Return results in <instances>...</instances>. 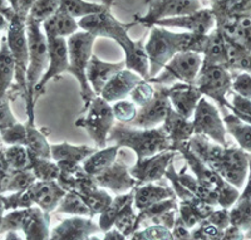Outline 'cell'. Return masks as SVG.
Segmentation results:
<instances>
[{
    "label": "cell",
    "instance_id": "cell-10",
    "mask_svg": "<svg viewBox=\"0 0 251 240\" xmlns=\"http://www.w3.org/2000/svg\"><path fill=\"white\" fill-rule=\"evenodd\" d=\"M194 84L202 96L214 100L223 111L230 108V105L226 101V95L231 89L232 75L225 66H201Z\"/></svg>",
    "mask_w": 251,
    "mask_h": 240
},
{
    "label": "cell",
    "instance_id": "cell-2",
    "mask_svg": "<svg viewBox=\"0 0 251 240\" xmlns=\"http://www.w3.org/2000/svg\"><path fill=\"white\" fill-rule=\"evenodd\" d=\"M187 143L197 158L224 180L235 187L243 185L249 167V158L244 150L221 146L203 134L197 133L192 134Z\"/></svg>",
    "mask_w": 251,
    "mask_h": 240
},
{
    "label": "cell",
    "instance_id": "cell-5",
    "mask_svg": "<svg viewBox=\"0 0 251 240\" xmlns=\"http://www.w3.org/2000/svg\"><path fill=\"white\" fill-rule=\"evenodd\" d=\"M113 142L120 147H128L137 155V160H142L161 151L171 150L169 136L162 126L153 129H140L121 122H114L107 138V143Z\"/></svg>",
    "mask_w": 251,
    "mask_h": 240
},
{
    "label": "cell",
    "instance_id": "cell-29",
    "mask_svg": "<svg viewBox=\"0 0 251 240\" xmlns=\"http://www.w3.org/2000/svg\"><path fill=\"white\" fill-rule=\"evenodd\" d=\"M202 54V66H212V64L226 66V62H227L226 43L223 34L217 28L212 29L207 34V40H206Z\"/></svg>",
    "mask_w": 251,
    "mask_h": 240
},
{
    "label": "cell",
    "instance_id": "cell-3",
    "mask_svg": "<svg viewBox=\"0 0 251 240\" xmlns=\"http://www.w3.org/2000/svg\"><path fill=\"white\" fill-rule=\"evenodd\" d=\"M207 35L194 33H174L163 27H151L149 40L145 51L149 58L150 78L154 77L166 66V63L180 52H195L202 54Z\"/></svg>",
    "mask_w": 251,
    "mask_h": 240
},
{
    "label": "cell",
    "instance_id": "cell-40",
    "mask_svg": "<svg viewBox=\"0 0 251 240\" xmlns=\"http://www.w3.org/2000/svg\"><path fill=\"white\" fill-rule=\"evenodd\" d=\"M79 196L82 197V200L84 201V204L88 208L91 216L104 212L112 201L111 195L103 189H96L93 191L88 192V194L79 195Z\"/></svg>",
    "mask_w": 251,
    "mask_h": 240
},
{
    "label": "cell",
    "instance_id": "cell-9",
    "mask_svg": "<svg viewBox=\"0 0 251 240\" xmlns=\"http://www.w3.org/2000/svg\"><path fill=\"white\" fill-rule=\"evenodd\" d=\"M202 66V57L195 52H180L166 63L161 72L154 77L149 78L152 84L172 86L176 80L194 84L196 76Z\"/></svg>",
    "mask_w": 251,
    "mask_h": 240
},
{
    "label": "cell",
    "instance_id": "cell-34",
    "mask_svg": "<svg viewBox=\"0 0 251 240\" xmlns=\"http://www.w3.org/2000/svg\"><path fill=\"white\" fill-rule=\"evenodd\" d=\"M26 129V150L31 154L44 159L50 158V145L48 143L47 136L37 129L35 123H25Z\"/></svg>",
    "mask_w": 251,
    "mask_h": 240
},
{
    "label": "cell",
    "instance_id": "cell-13",
    "mask_svg": "<svg viewBox=\"0 0 251 240\" xmlns=\"http://www.w3.org/2000/svg\"><path fill=\"white\" fill-rule=\"evenodd\" d=\"M48 43V68L44 72L39 83L35 87V100L46 92V87L50 80H57L68 71L69 58L66 38H47Z\"/></svg>",
    "mask_w": 251,
    "mask_h": 240
},
{
    "label": "cell",
    "instance_id": "cell-23",
    "mask_svg": "<svg viewBox=\"0 0 251 240\" xmlns=\"http://www.w3.org/2000/svg\"><path fill=\"white\" fill-rule=\"evenodd\" d=\"M28 194L31 203L37 204L43 212H53L58 205L66 191L59 186L57 181H39L37 180L29 187Z\"/></svg>",
    "mask_w": 251,
    "mask_h": 240
},
{
    "label": "cell",
    "instance_id": "cell-24",
    "mask_svg": "<svg viewBox=\"0 0 251 240\" xmlns=\"http://www.w3.org/2000/svg\"><path fill=\"white\" fill-rule=\"evenodd\" d=\"M162 129L169 136L171 142V150L175 151L177 146L186 142L194 134V125L192 121L185 118L180 113H177L172 107H170L165 120L162 122Z\"/></svg>",
    "mask_w": 251,
    "mask_h": 240
},
{
    "label": "cell",
    "instance_id": "cell-60",
    "mask_svg": "<svg viewBox=\"0 0 251 240\" xmlns=\"http://www.w3.org/2000/svg\"><path fill=\"white\" fill-rule=\"evenodd\" d=\"M84 240H100V239H98V238H96V237H87Z\"/></svg>",
    "mask_w": 251,
    "mask_h": 240
},
{
    "label": "cell",
    "instance_id": "cell-1",
    "mask_svg": "<svg viewBox=\"0 0 251 240\" xmlns=\"http://www.w3.org/2000/svg\"><path fill=\"white\" fill-rule=\"evenodd\" d=\"M106 4L102 12L87 15L78 20V27L84 32L91 33L94 37L111 38L116 40L126 54V68L136 72L143 80H149V58L145 51V38L134 42L129 38V29L137 26L136 20L131 23H122L112 14L114 0H103Z\"/></svg>",
    "mask_w": 251,
    "mask_h": 240
},
{
    "label": "cell",
    "instance_id": "cell-37",
    "mask_svg": "<svg viewBox=\"0 0 251 240\" xmlns=\"http://www.w3.org/2000/svg\"><path fill=\"white\" fill-rule=\"evenodd\" d=\"M133 191H128L126 194L118 195L116 199H112L111 204L108 205V208L104 210L103 213H100V228L104 232H108L109 229L113 226L114 219L117 216L118 212H120L122 206L125 205L127 201L133 197Z\"/></svg>",
    "mask_w": 251,
    "mask_h": 240
},
{
    "label": "cell",
    "instance_id": "cell-47",
    "mask_svg": "<svg viewBox=\"0 0 251 240\" xmlns=\"http://www.w3.org/2000/svg\"><path fill=\"white\" fill-rule=\"evenodd\" d=\"M230 223L235 226H246L251 223V200L243 199L230 213Z\"/></svg>",
    "mask_w": 251,
    "mask_h": 240
},
{
    "label": "cell",
    "instance_id": "cell-53",
    "mask_svg": "<svg viewBox=\"0 0 251 240\" xmlns=\"http://www.w3.org/2000/svg\"><path fill=\"white\" fill-rule=\"evenodd\" d=\"M243 235L240 233L239 228L235 225H232L231 228L226 229V232L223 234L221 240H241Z\"/></svg>",
    "mask_w": 251,
    "mask_h": 240
},
{
    "label": "cell",
    "instance_id": "cell-32",
    "mask_svg": "<svg viewBox=\"0 0 251 240\" xmlns=\"http://www.w3.org/2000/svg\"><path fill=\"white\" fill-rule=\"evenodd\" d=\"M226 131L232 134V137L237 141L240 149L244 151L251 152V125L244 122L234 114H228L224 118Z\"/></svg>",
    "mask_w": 251,
    "mask_h": 240
},
{
    "label": "cell",
    "instance_id": "cell-36",
    "mask_svg": "<svg viewBox=\"0 0 251 240\" xmlns=\"http://www.w3.org/2000/svg\"><path fill=\"white\" fill-rule=\"evenodd\" d=\"M106 4H96L84 0H60L59 9L73 18H83L102 12Z\"/></svg>",
    "mask_w": 251,
    "mask_h": 240
},
{
    "label": "cell",
    "instance_id": "cell-48",
    "mask_svg": "<svg viewBox=\"0 0 251 240\" xmlns=\"http://www.w3.org/2000/svg\"><path fill=\"white\" fill-rule=\"evenodd\" d=\"M235 93L244 98L251 100V75L237 73L232 76V86Z\"/></svg>",
    "mask_w": 251,
    "mask_h": 240
},
{
    "label": "cell",
    "instance_id": "cell-27",
    "mask_svg": "<svg viewBox=\"0 0 251 240\" xmlns=\"http://www.w3.org/2000/svg\"><path fill=\"white\" fill-rule=\"evenodd\" d=\"M133 204L140 210L152 205V204L158 203V201L176 197L172 187L156 185L153 183L143 184L142 186H136L133 190Z\"/></svg>",
    "mask_w": 251,
    "mask_h": 240
},
{
    "label": "cell",
    "instance_id": "cell-61",
    "mask_svg": "<svg viewBox=\"0 0 251 240\" xmlns=\"http://www.w3.org/2000/svg\"><path fill=\"white\" fill-rule=\"evenodd\" d=\"M1 143H3V141H1V136H0V146H1Z\"/></svg>",
    "mask_w": 251,
    "mask_h": 240
},
{
    "label": "cell",
    "instance_id": "cell-63",
    "mask_svg": "<svg viewBox=\"0 0 251 240\" xmlns=\"http://www.w3.org/2000/svg\"><path fill=\"white\" fill-rule=\"evenodd\" d=\"M0 40H1V38H0Z\"/></svg>",
    "mask_w": 251,
    "mask_h": 240
},
{
    "label": "cell",
    "instance_id": "cell-12",
    "mask_svg": "<svg viewBox=\"0 0 251 240\" xmlns=\"http://www.w3.org/2000/svg\"><path fill=\"white\" fill-rule=\"evenodd\" d=\"M194 133L203 134L214 142L221 146H227L226 143V127L224 121L220 117L219 111L210 101L205 97L201 98L197 103L194 112Z\"/></svg>",
    "mask_w": 251,
    "mask_h": 240
},
{
    "label": "cell",
    "instance_id": "cell-7",
    "mask_svg": "<svg viewBox=\"0 0 251 240\" xmlns=\"http://www.w3.org/2000/svg\"><path fill=\"white\" fill-rule=\"evenodd\" d=\"M25 20L20 18L15 13L9 20L8 35L6 42L15 63V84L10 88L12 92H8V96H20L24 100L26 98V69H28V39H26Z\"/></svg>",
    "mask_w": 251,
    "mask_h": 240
},
{
    "label": "cell",
    "instance_id": "cell-41",
    "mask_svg": "<svg viewBox=\"0 0 251 240\" xmlns=\"http://www.w3.org/2000/svg\"><path fill=\"white\" fill-rule=\"evenodd\" d=\"M57 208L59 213H67V214L75 215H91L88 208L84 204V201L82 200V197L72 191L66 192V195L63 196Z\"/></svg>",
    "mask_w": 251,
    "mask_h": 240
},
{
    "label": "cell",
    "instance_id": "cell-33",
    "mask_svg": "<svg viewBox=\"0 0 251 240\" xmlns=\"http://www.w3.org/2000/svg\"><path fill=\"white\" fill-rule=\"evenodd\" d=\"M30 171L39 181H57L60 170L51 159H44L28 151Z\"/></svg>",
    "mask_w": 251,
    "mask_h": 240
},
{
    "label": "cell",
    "instance_id": "cell-19",
    "mask_svg": "<svg viewBox=\"0 0 251 240\" xmlns=\"http://www.w3.org/2000/svg\"><path fill=\"white\" fill-rule=\"evenodd\" d=\"M167 97L172 108L177 113L190 120L194 116L197 103L203 96L195 84L176 82L172 86L167 87Z\"/></svg>",
    "mask_w": 251,
    "mask_h": 240
},
{
    "label": "cell",
    "instance_id": "cell-39",
    "mask_svg": "<svg viewBox=\"0 0 251 240\" xmlns=\"http://www.w3.org/2000/svg\"><path fill=\"white\" fill-rule=\"evenodd\" d=\"M4 155L8 161V165L13 171L18 170H30L28 150L25 146L12 145L4 149Z\"/></svg>",
    "mask_w": 251,
    "mask_h": 240
},
{
    "label": "cell",
    "instance_id": "cell-56",
    "mask_svg": "<svg viewBox=\"0 0 251 240\" xmlns=\"http://www.w3.org/2000/svg\"><path fill=\"white\" fill-rule=\"evenodd\" d=\"M5 203H4V196L0 194V224H1V220H3V214L5 212Z\"/></svg>",
    "mask_w": 251,
    "mask_h": 240
},
{
    "label": "cell",
    "instance_id": "cell-58",
    "mask_svg": "<svg viewBox=\"0 0 251 240\" xmlns=\"http://www.w3.org/2000/svg\"><path fill=\"white\" fill-rule=\"evenodd\" d=\"M132 240H147V239L143 237L142 232H137V233H134V234L132 235Z\"/></svg>",
    "mask_w": 251,
    "mask_h": 240
},
{
    "label": "cell",
    "instance_id": "cell-46",
    "mask_svg": "<svg viewBox=\"0 0 251 240\" xmlns=\"http://www.w3.org/2000/svg\"><path fill=\"white\" fill-rule=\"evenodd\" d=\"M154 96V86L149 80H142L141 82H138L136 86L133 87V89L129 93V97L133 103H136V106L142 107L145 106L146 103L150 102V101L153 98Z\"/></svg>",
    "mask_w": 251,
    "mask_h": 240
},
{
    "label": "cell",
    "instance_id": "cell-14",
    "mask_svg": "<svg viewBox=\"0 0 251 240\" xmlns=\"http://www.w3.org/2000/svg\"><path fill=\"white\" fill-rule=\"evenodd\" d=\"M154 96L145 106L138 107L137 116L129 123V126L140 129H153L162 125L167 111L171 107L167 97V87L162 84H153Z\"/></svg>",
    "mask_w": 251,
    "mask_h": 240
},
{
    "label": "cell",
    "instance_id": "cell-38",
    "mask_svg": "<svg viewBox=\"0 0 251 240\" xmlns=\"http://www.w3.org/2000/svg\"><path fill=\"white\" fill-rule=\"evenodd\" d=\"M136 214L133 212V197H131L125 205L122 206L120 212H118L117 216L114 219V224L117 230L122 233L125 237L132 234L136 229Z\"/></svg>",
    "mask_w": 251,
    "mask_h": 240
},
{
    "label": "cell",
    "instance_id": "cell-22",
    "mask_svg": "<svg viewBox=\"0 0 251 240\" xmlns=\"http://www.w3.org/2000/svg\"><path fill=\"white\" fill-rule=\"evenodd\" d=\"M123 68H126L125 60H122V62H116V63H111V62L100 60L97 55L92 54V57L89 58L88 66H87L86 69V76L92 91L94 92V95L100 96L102 89L106 86V83L108 82L118 71H121V69Z\"/></svg>",
    "mask_w": 251,
    "mask_h": 240
},
{
    "label": "cell",
    "instance_id": "cell-31",
    "mask_svg": "<svg viewBox=\"0 0 251 240\" xmlns=\"http://www.w3.org/2000/svg\"><path fill=\"white\" fill-rule=\"evenodd\" d=\"M15 75V63L12 52L9 49L6 37L0 40V97L8 95L13 86Z\"/></svg>",
    "mask_w": 251,
    "mask_h": 240
},
{
    "label": "cell",
    "instance_id": "cell-54",
    "mask_svg": "<svg viewBox=\"0 0 251 240\" xmlns=\"http://www.w3.org/2000/svg\"><path fill=\"white\" fill-rule=\"evenodd\" d=\"M104 240H126V237L122 234V233L116 232V230H112V232H109L108 230Z\"/></svg>",
    "mask_w": 251,
    "mask_h": 240
},
{
    "label": "cell",
    "instance_id": "cell-28",
    "mask_svg": "<svg viewBox=\"0 0 251 240\" xmlns=\"http://www.w3.org/2000/svg\"><path fill=\"white\" fill-rule=\"evenodd\" d=\"M42 29L47 38H66L78 32V22L63 10H57L42 23Z\"/></svg>",
    "mask_w": 251,
    "mask_h": 240
},
{
    "label": "cell",
    "instance_id": "cell-35",
    "mask_svg": "<svg viewBox=\"0 0 251 240\" xmlns=\"http://www.w3.org/2000/svg\"><path fill=\"white\" fill-rule=\"evenodd\" d=\"M177 179L185 186L186 189L190 190L200 200L205 201V203L210 204V205H214V204L217 203V192L206 187L203 184H201L200 181L197 180L196 177H192L190 175L185 174L182 170V172H177Z\"/></svg>",
    "mask_w": 251,
    "mask_h": 240
},
{
    "label": "cell",
    "instance_id": "cell-42",
    "mask_svg": "<svg viewBox=\"0 0 251 240\" xmlns=\"http://www.w3.org/2000/svg\"><path fill=\"white\" fill-rule=\"evenodd\" d=\"M59 5L60 0H35L28 17L42 24L44 20L51 17L57 10H59Z\"/></svg>",
    "mask_w": 251,
    "mask_h": 240
},
{
    "label": "cell",
    "instance_id": "cell-26",
    "mask_svg": "<svg viewBox=\"0 0 251 240\" xmlns=\"http://www.w3.org/2000/svg\"><path fill=\"white\" fill-rule=\"evenodd\" d=\"M48 213L40 208H26L20 230L26 235V240H48Z\"/></svg>",
    "mask_w": 251,
    "mask_h": 240
},
{
    "label": "cell",
    "instance_id": "cell-30",
    "mask_svg": "<svg viewBox=\"0 0 251 240\" xmlns=\"http://www.w3.org/2000/svg\"><path fill=\"white\" fill-rule=\"evenodd\" d=\"M120 149V146L113 145L108 146V147L106 146L104 149L94 151L89 158H87L86 160L83 161L82 167L89 175L96 176V175L100 174L102 171L108 169L109 166L116 161Z\"/></svg>",
    "mask_w": 251,
    "mask_h": 240
},
{
    "label": "cell",
    "instance_id": "cell-8",
    "mask_svg": "<svg viewBox=\"0 0 251 240\" xmlns=\"http://www.w3.org/2000/svg\"><path fill=\"white\" fill-rule=\"evenodd\" d=\"M114 122L111 105L100 96H96L87 108L86 116L75 121V126L86 130L98 149H104Z\"/></svg>",
    "mask_w": 251,
    "mask_h": 240
},
{
    "label": "cell",
    "instance_id": "cell-43",
    "mask_svg": "<svg viewBox=\"0 0 251 240\" xmlns=\"http://www.w3.org/2000/svg\"><path fill=\"white\" fill-rule=\"evenodd\" d=\"M37 181L34 174L30 170H18L13 171L9 179L6 191H26Z\"/></svg>",
    "mask_w": 251,
    "mask_h": 240
},
{
    "label": "cell",
    "instance_id": "cell-52",
    "mask_svg": "<svg viewBox=\"0 0 251 240\" xmlns=\"http://www.w3.org/2000/svg\"><path fill=\"white\" fill-rule=\"evenodd\" d=\"M34 3L35 0H18L15 13H17L20 18L26 19L29 15V12H30L31 6L34 5Z\"/></svg>",
    "mask_w": 251,
    "mask_h": 240
},
{
    "label": "cell",
    "instance_id": "cell-15",
    "mask_svg": "<svg viewBox=\"0 0 251 240\" xmlns=\"http://www.w3.org/2000/svg\"><path fill=\"white\" fill-rule=\"evenodd\" d=\"M176 154V151L166 150L142 160H137L136 165L129 167V174L133 179H136L138 185L162 180L169 165L174 162Z\"/></svg>",
    "mask_w": 251,
    "mask_h": 240
},
{
    "label": "cell",
    "instance_id": "cell-57",
    "mask_svg": "<svg viewBox=\"0 0 251 240\" xmlns=\"http://www.w3.org/2000/svg\"><path fill=\"white\" fill-rule=\"evenodd\" d=\"M5 240H22V238H20L15 232H8Z\"/></svg>",
    "mask_w": 251,
    "mask_h": 240
},
{
    "label": "cell",
    "instance_id": "cell-6",
    "mask_svg": "<svg viewBox=\"0 0 251 240\" xmlns=\"http://www.w3.org/2000/svg\"><path fill=\"white\" fill-rule=\"evenodd\" d=\"M96 37L88 32H75L69 35L67 39L68 46L69 67L68 73H71L79 83L80 97L83 101L82 112H86L92 100L96 97L94 92L89 86L86 76V69L88 66L89 58L93 54V44Z\"/></svg>",
    "mask_w": 251,
    "mask_h": 240
},
{
    "label": "cell",
    "instance_id": "cell-25",
    "mask_svg": "<svg viewBox=\"0 0 251 240\" xmlns=\"http://www.w3.org/2000/svg\"><path fill=\"white\" fill-rule=\"evenodd\" d=\"M97 230L98 226L89 219L78 216L72 217L55 228L49 240H84Z\"/></svg>",
    "mask_w": 251,
    "mask_h": 240
},
{
    "label": "cell",
    "instance_id": "cell-4",
    "mask_svg": "<svg viewBox=\"0 0 251 240\" xmlns=\"http://www.w3.org/2000/svg\"><path fill=\"white\" fill-rule=\"evenodd\" d=\"M28 39V69H26L25 109L28 123H35V87L46 72L48 64V43L42 30V24L31 19L25 20Z\"/></svg>",
    "mask_w": 251,
    "mask_h": 240
},
{
    "label": "cell",
    "instance_id": "cell-55",
    "mask_svg": "<svg viewBox=\"0 0 251 240\" xmlns=\"http://www.w3.org/2000/svg\"><path fill=\"white\" fill-rule=\"evenodd\" d=\"M8 27H9L8 19H6V18L0 13V32H1V30H8Z\"/></svg>",
    "mask_w": 251,
    "mask_h": 240
},
{
    "label": "cell",
    "instance_id": "cell-62",
    "mask_svg": "<svg viewBox=\"0 0 251 240\" xmlns=\"http://www.w3.org/2000/svg\"><path fill=\"white\" fill-rule=\"evenodd\" d=\"M210 1H211V4H214L215 1H216V0H210Z\"/></svg>",
    "mask_w": 251,
    "mask_h": 240
},
{
    "label": "cell",
    "instance_id": "cell-21",
    "mask_svg": "<svg viewBox=\"0 0 251 240\" xmlns=\"http://www.w3.org/2000/svg\"><path fill=\"white\" fill-rule=\"evenodd\" d=\"M142 80L143 78L138 76L136 72L128 68H123L106 83L100 96L108 103L126 100L133 87Z\"/></svg>",
    "mask_w": 251,
    "mask_h": 240
},
{
    "label": "cell",
    "instance_id": "cell-17",
    "mask_svg": "<svg viewBox=\"0 0 251 240\" xmlns=\"http://www.w3.org/2000/svg\"><path fill=\"white\" fill-rule=\"evenodd\" d=\"M98 187L109 189L114 194L122 195L138 186L136 179L129 174V167L122 160L114 161L108 169L94 176Z\"/></svg>",
    "mask_w": 251,
    "mask_h": 240
},
{
    "label": "cell",
    "instance_id": "cell-16",
    "mask_svg": "<svg viewBox=\"0 0 251 240\" xmlns=\"http://www.w3.org/2000/svg\"><path fill=\"white\" fill-rule=\"evenodd\" d=\"M215 17L211 9H202L181 17L165 18L158 20L154 26L163 27V28H182L188 33H194L199 35H207L214 29Z\"/></svg>",
    "mask_w": 251,
    "mask_h": 240
},
{
    "label": "cell",
    "instance_id": "cell-49",
    "mask_svg": "<svg viewBox=\"0 0 251 240\" xmlns=\"http://www.w3.org/2000/svg\"><path fill=\"white\" fill-rule=\"evenodd\" d=\"M18 122L15 116L10 109V98L9 96L0 97V131L6 127H10Z\"/></svg>",
    "mask_w": 251,
    "mask_h": 240
},
{
    "label": "cell",
    "instance_id": "cell-18",
    "mask_svg": "<svg viewBox=\"0 0 251 240\" xmlns=\"http://www.w3.org/2000/svg\"><path fill=\"white\" fill-rule=\"evenodd\" d=\"M96 151L94 147L82 145L75 146L68 142L50 145V158L59 167L60 172L73 174L80 167L83 161Z\"/></svg>",
    "mask_w": 251,
    "mask_h": 240
},
{
    "label": "cell",
    "instance_id": "cell-51",
    "mask_svg": "<svg viewBox=\"0 0 251 240\" xmlns=\"http://www.w3.org/2000/svg\"><path fill=\"white\" fill-rule=\"evenodd\" d=\"M206 221L223 230V229L227 228L228 223H230V214L226 210H217V212L214 210L211 215L206 219Z\"/></svg>",
    "mask_w": 251,
    "mask_h": 240
},
{
    "label": "cell",
    "instance_id": "cell-45",
    "mask_svg": "<svg viewBox=\"0 0 251 240\" xmlns=\"http://www.w3.org/2000/svg\"><path fill=\"white\" fill-rule=\"evenodd\" d=\"M1 141L3 143L8 146L12 145H20L26 146V129L25 125L17 122L15 125L0 131Z\"/></svg>",
    "mask_w": 251,
    "mask_h": 240
},
{
    "label": "cell",
    "instance_id": "cell-44",
    "mask_svg": "<svg viewBox=\"0 0 251 240\" xmlns=\"http://www.w3.org/2000/svg\"><path fill=\"white\" fill-rule=\"evenodd\" d=\"M112 111H113L114 120L125 123V125H129L137 116L138 106H136V103H133L132 101L121 100L112 106Z\"/></svg>",
    "mask_w": 251,
    "mask_h": 240
},
{
    "label": "cell",
    "instance_id": "cell-20",
    "mask_svg": "<svg viewBox=\"0 0 251 240\" xmlns=\"http://www.w3.org/2000/svg\"><path fill=\"white\" fill-rule=\"evenodd\" d=\"M175 151L182 155V158L186 160V163H187L188 167L192 170V172L195 174L197 180L200 181L201 184H203L206 187L217 192L224 185H225L226 181L224 180L223 177L220 176L217 172H215L214 170L210 169L206 163H203L202 161L191 151V149L188 147L187 141L177 146L176 149H175Z\"/></svg>",
    "mask_w": 251,
    "mask_h": 240
},
{
    "label": "cell",
    "instance_id": "cell-50",
    "mask_svg": "<svg viewBox=\"0 0 251 240\" xmlns=\"http://www.w3.org/2000/svg\"><path fill=\"white\" fill-rule=\"evenodd\" d=\"M12 172L13 170L8 165V161L5 159V155H4V149L0 146V194L6 192V187H8L9 179H10Z\"/></svg>",
    "mask_w": 251,
    "mask_h": 240
},
{
    "label": "cell",
    "instance_id": "cell-59",
    "mask_svg": "<svg viewBox=\"0 0 251 240\" xmlns=\"http://www.w3.org/2000/svg\"><path fill=\"white\" fill-rule=\"evenodd\" d=\"M8 1L10 3V5L13 6V9L15 10V9H17V1H18V0H8Z\"/></svg>",
    "mask_w": 251,
    "mask_h": 240
},
{
    "label": "cell",
    "instance_id": "cell-11",
    "mask_svg": "<svg viewBox=\"0 0 251 240\" xmlns=\"http://www.w3.org/2000/svg\"><path fill=\"white\" fill-rule=\"evenodd\" d=\"M201 8L200 0H150L147 13L134 15L133 20L146 28H151L158 20L191 14Z\"/></svg>",
    "mask_w": 251,
    "mask_h": 240
}]
</instances>
